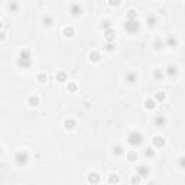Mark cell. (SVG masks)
Returning <instances> with one entry per match:
<instances>
[{
  "label": "cell",
  "instance_id": "6da1fadb",
  "mask_svg": "<svg viewBox=\"0 0 185 185\" xmlns=\"http://www.w3.org/2000/svg\"><path fill=\"white\" fill-rule=\"evenodd\" d=\"M17 65L20 68H23V69H26V68H29L32 65V54L28 48H23L20 51L19 58H17Z\"/></svg>",
  "mask_w": 185,
  "mask_h": 185
},
{
  "label": "cell",
  "instance_id": "7a4b0ae2",
  "mask_svg": "<svg viewBox=\"0 0 185 185\" xmlns=\"http://www.w3.org/2000/svg\"><path fill=\"white\" fill-rule=\"evenodd\" d=\"M127 142H129L132 146H139V145L143 143V136H142V133L133 130V132H130L129 136H127Z\"/></svg>",
  "mask_w": 185,
  "mask_h": 185
},
{
  "label": "cell",
  "instance_id": "3957f363",
  "mask_svg": "<svg viewBox=\"0 0 185 185\" xmlns=\"http://www.w3.org/2000/svg\"><path fill=\"white\" fill-rule=\"evenodd\" d=\"M15 162L17 165H26L29 162V153L25 151H19L15 155Z\"/></svg>",
  "mask_w": 185,
  "mask_h": 185
},
{
  "label": "cell",
  "instance_id": "277c9868",
  "mask_svg": "<svg viewBox=\"0 0 185 185\" xmlns=\"http://www.w3.org/2000/svg\"><path fill=\"white\" fill-rule=\"evenodd\" d=\"M139 28H140V23H139V20H126V23H124V29L127 31V32H130V34H135L139 31Z\"/></svg>",
  "mask_w": 185,
  "mask_h": 185
},
{
  "label": "cell",
  "instance_id": "5b68a950",
  "mask_svg": "<svg viewBox=\"0 0 185 185\" xmlns=\"http://www.w3.org/2000/svg\"><path fill=\"white\" fill-rule=\"evenodd\" d=\"M149 174H151V171H149V168H148L146 165H139V166H137V175H139L140 178H148Z\"/></svg>",
  "mask_w": 185,
  "mask_h": 185
},
{
  "label": "cell",
  "instance_id": "8992f818",
  "mask_svg": "<svg viewBox=\"0 0 185 185\" xmlns=\"http://www.w3.org/2000/svg\"><path fill=\"white\" fill-rule=\"evenodd\" d=\"M87 181H88L90 184H93V185L99 184V182H100V175H99L97 172H90L88 176H87Z\"/></svg>",
  "mask_w": 185,
  "mask_h": 185
},
{
  "label": "cell",
  "instance_id": "52a82bcc",
  "mask_svg": "<svg viewBox=\"0 0 185 185\" xmlns=\"http://www.w3.org/2000/svg\"><path fill=\"white\" fill-rule=\"evenodd\" d=\"M69 12H71L74 16H78V15H81V13H83V6H81V4H78V3H74V4H71Z\"/></svg>",
  "mask_w": 185,
  "mask_h": 185
},
{
  "label": "cell",
  "instance_id": "ba28073f",
  "mask_svg": "<svg viewBox=\"0 0 185 185\" xmlns=\"http://www.w3.org/2000/svg\"><path fill=\"white\" fill-rule=\"evenodd\" d=\"M152 143H153V146H156V148H162V146L165 145V139H164L162 136H155V137L152 139Z\"/></svg>",
  "mask_w": 185,
  "mask_h": 185
},
{
  "label": "cell",
  "instance_id": "9c48e42d",
  "mask_svg": "<svg viewBox=\"0 0 185 185\" xmlns=\"http://www.w3.org/2000/svg\"><path fill=\"white\" fill-rule=\"evenodd\" d=\"M75 126H77V121H75L74 119H65V121H64V127H65L67 130H72V129H75Z\"/></svg>",
  "mask_w": 185,
  "mask_h": 185
},
{
  "label": "cell",
  "instance_id": "30bf717a",
  "mask_svg": "<svg viewBox=\"0 0 185 185\" xmlns=\"http://www.w3.org/2000/svg\"><path fill=\"white\" fill-rule=\"evenodd\" d=\"M104 38L107 39V42H113V41L116 39V32H114L113 29H109V31L104 32Z\"/></svg>",
  "mask_w": 185,
  "mask_h": 185
},
{
  "label": "cell",
  "instance_id": "8fae6325",
  "mask_svg": "<svg viewBox=\"0 0 185 185\" xmlns=\"http://www.w3.org/2000/svg\"><path fill=\"white\" fill-rule=\"evenodd\" d=\"M28 103H29L31 107H38V106L41 104V100H39L38 96H31V97L28 99Z\"/></svg>",
  "mask_w": 185,
  "mask_h": 185
},
{
  "label": "cell",
  "instance_id": "7c38bea8",
  "mask_svg": "<svg viewBox=\"0 0 185 185\" xmlns=\"http://www.w3.org/2000/svg\"><path fill=\"white\" fill-rule=\"evenodd\" d=\"M88 58H90V61H93V62H97V61H100L101 55L99 51H91L90 52V55H88Z\"/></svg>",
  "mask_w": 185,
  "mask_h": 185
},
{
  "label": "cell",
  "instance_id": "4fadbf2b",
  "mask_svg": "<svg viewBox=\"0 0 185 185\" xmlns=\"http://www.w3.org/2000/svg\"><path fill=\"white\" fill-rule=\"evenodd\" d=\"M42 23H44V26H52V23H54V17L51 16V15H44L42 17Z\"/></svg>",
  "mask_w": 185,
  "mask_h": 185
},
{
  "label": "cell",
  "instance_id": "5bb4252c",
  "mask_svg": "<svg viewBox=\"0 0 185 185\" xmlns=\"http://www.w3.org/2000/svg\"><path fill=\"white\" fill-rule=\"evenodd\" d=\"M155 124L156 126H159V127H162V126H165L166 124V119H165V116H156L155 117Z\"/></svg>",
  "mask_w": 185,
  "mask_h": 185
},
{
  "label": "cell",
  "instance_id": "9a60e30c",
  "mask_svg": "<svg viewBox=\"0 0 185 185\" xmlns=\"http://www.w3.org/2000/svg\"><path fill=\"white\" fill-rule=\"evenodd\" d=\"M64 35H65L67 38H72V36L75 35V29H74L72 26H65V28H64Z\"/></svg>",
  "mask_w": 185,
  "mask_h": 185
},
{
  "label": "cell",
  "instance_id": "2e32d148",
  "mask_svg": "<svg viewBox=\"0 0 185 185\" xmlns=\"http://www.w3.org/2000/svg\"><path fill=\"white\" fill-rule=\"evenodd\" d=\"M126 81L130 83V84H135L136 81H137V77H136L135 72H127L126 74Z\"/></svg>",
  "mask_w": 185,
  "mask_h": 185
},
{
  "label": "cell",
  "instance_id": "e0dca14e",
  "mask_svg": "<svg viewBox=\"0 0 185 185\" xmlns=\"http://www.w3.org/2000/svg\"><path fill=\"white\" fill-rule=\"evenodd\" d=\"M166 74H168L169 77H175V75L178 74V68L175 67V65H168V68H166Z\"/></svg>",
  "mask_w": 185,
  "mask_h": 185
},
{
  "label": "cell",
  "instance_id": "ac0fdd59",
  "mask_svg": "<svg viewBox=\"0 0 185 185\" xmlns=\"http://www.w3.org/2000/svg\"><path fill=\"white\" fill-rule=\"evenodd\" d=\"M55 78H56V81H58V83H65V81H67V74H65L64 71H59V72L56 74V77H55Z\"/></svg>",
  "mask_w": 185,
  "mask_h": 185
},
{
  "label": "cell",
  "instance_id": "d6986e66",
  "mask_svg": "<svg viewBox=\"0 0 185 185\" xmlns=\"http://www.w3.org/2000/svg\"><path fill=\"white\" fill-rule=\"evenodd\" d=\"M123 152H124V149H123L121 145H114V146H113V155L120 156V155H123Z\"/></svg>",
  "mask_w": 185,
  "mask_h": 185
},
{
  "label": "cell",
  "instance_id": "ffe728a7",
  "mask_svg": "<svg viewBox=\"0 0 185 185\" xmlns=\"http://www.w3.org/2000/svg\"><path fill=\"white\" fill-rule=\"evenodd\" d=\"M145 109H148V110L155 109V100H153V99H148V100H145Z\"/></svg>",
  "mask_w": 185,
  "mask_h": 185
},
{
  "label": "cell",
  "instance_id": "44dd1931",
  "mask_svg": "<svg viewBox=\"0 0 185 185\" xmlns=\"http://www.w3.org/2000/svg\"><path fill=\"white\" fill-rule=\"evenodd\" d=\"M109 181H110V184H111V185H117L119 184V175L111 174V175L109 176Z\"/></svg>",
  "mask_w": 185,
  "mask_h": 185
},
{
  "label": "cell",
  "instance_id": "7402d4cb",
  "mask_svg": "<svg viewBox=\"0 0 185 185\" xmlns=\"http://www.w3.org/2000/svg\"><path fill=\"white\" fill-rule=\"evenodd\" d=\"M7 6H9V10H10V12H16L17 9H19V3H16V1H10Z\"/></svg>",
  "mask_w": 185,
  "mask_h": 185
},
{
  "label": "cell",
  "instance_id": "603a6c76",
  "mask_svg": "<svg viewBox=\"0 0 185 185\" xmlns=\"http://www.w3.org/2000/svg\"><path fill=\"white\" fill-rule=\"evenodd\" d=\"M168 45L169 46H176V44H178V41H176V38H174V36H168Z\"/></svg>",
  "mask_w": 185,
  "mask_h": 185
},
{
  "label": "cell",
  "instance_id": "cb8c5ba5",
  "mask_svg": "<svg viewBox=\"0 0 185 185\" xmlns=\"http://www.w3.org/2000/svg\"><path fill=\"white\" fill-rule=\"evenodd\" d=\"M146 22H148V25H149V26H153V25H156V17H155V15H151V16H148Z\"/></svg>",
  "mask_w": 185,
  "mask_h": 185
},
{
  "label": "cell",
  "instance_id": "d4e9b609",
  "mask_svg": "<svg viewBox=\"0 0 185 185\" xmlns=\"http://www.w3.org/2000/svg\"><path fill=\"white\" fill-rule=\"evenodd\" d=\"M77 88H78V85L75 84V83H69L67 87V90L69 91V93H75L77 91Z\"/></svg>",
  "mask_w": 185,
  "mask_h": 185
},
{
  "label": "cell",
  "instance_id": "484cf974",
  "mask_svg": "<svg viewBox=\"0 0 185 185\" xmlns=\"http://www.w3.org/2000/svg\"><path fill=\"white\" fill-rule=\"evenodd\" d=\"M127 159H129V161H132V162H135L136 159H137V153H136L135 151L129 152V153H127Z\"/></svg>",
  "mask_w": 185,
  "mask_h": 185
},
{
  "label": "cell",
  "instance_id": "4316f807",
  "mask_svg": "<svg viewBox=\"0 0 185 185\" xmlns=\"http://www.w3.org/2000/svg\"><path fill=\"white\" fill-rule=\"evenodd\" d=\"M145 156L153 158V156H155V151H153L152 148H145Z\"/></svg>",
  "mask_w": 185,
  "mask_h": 185
},
{
  "label": "cell",
  "instance_id": "83f0119b",
  "mask_svg": "<svg viewBox=\"0 0 185 185\" xmlns=\"http://www.w3.org/2000/svg\"><path fill=\"white\" fill-rule=\"evenodd\" d=\"M140 182H142V178H140V176H139L137 174L132 176V184H133V185H139Z\"/></svg>",
  "mask_w": 185,
  "mask_h": 185
},
{
  "label": "cell",
  "instance_id": "f1b7e54d",
  "mask_svg": "<svg viewBox=\"0 0 185 185\" xmlns=\"http://www.w3.org/2000/svg\"><path fill=\"white\" fill-rule=\"evenodd\" d=\"M135 19H136V10L130 9V10L127 12V20H135Z\"/></svg>",
  "mask_w": 185,
  "mask_h": 185
},
{
  "label": "cell",
  "instance_id": "f546056e",
  "mask_svg": "<svg viewBox=\"0 0 185 185\" xmlns=\"http://www.w3.org/2000/svg\"><path fill=\"white\" fill-rule=\"evenodd\" d=\"M101 28H103V29H106V31H109V29L111 28V22H110V20H103Z\"/></svg>",
  "mask_w": 185,
  "mask_h": 185
},
{
  "label": "cell",
  "instance_id": "4dcf8cb0",
  "mask_svg": "<svg viewBox=\"0 0 185 185\" xmlns=\"http://www.w3.org/2000/svg\"><path fill=\"white\" fill-rule=\"evenodd\" d=\"M156 100H158V101H164V100H165V93L158 91V93H156Z\"/></svg>",
  "mask_w": 185,
  "mask_h": 185
},
{
  "label": "cell",
  "instance_id": "1f68e13d",
  "mask_svg": "<svg viewBox=\"0 0 185 185\" xmlns=\"http://www.w3.org/2000/svg\"><path fill=\"white\" fill-rule=\"evenodd\" d=\"M38 81H41V83H46V81H48L46 74H39V75H38Z\"/></svg>",
  "mask_w": 185,
  "mask_h": 185
},
{
  "label": "cell",
  "instance_id": "d6a6232c",
  "mask_svg": "<svg viewBox=\"0 0 185 185\" xmlns=\"http://www.w3.org/2000/svg\"><path fill=\"white\" fill-rule=\"evenodd\" d=\"M153 45H155V49H161V48H162V46H164V44H162V42H161V41H159V39H158V41H155V44H153Z\"/></svg>",
  "mask_w": 185,
  "mask_h": 185
},
{
  "label": "cell",
  "instance_id": "836d02e7",
  "mask_svg": "<svg viewBox=\"0 0 185 185\" xmlns=\"http://www.w3.org/2000/svg\"><path fill=\"white\" fill-rule=\"evenodd\" d=\"M113 49H114V45H113V42H107V45H106V51L111 52Z\"/></svg>",
  "mask_w": 185,
  "mask_h": 185
},
{
  "label": "cell",
  "instance_id": "e575fe53",
  "mask_svg": "<svg viewBox=\"0 0 185 185\" xmlns=\"http://www.w3.org/2000/svg\"><path fill=\"white\" fill-rule=\"evenodd\" d=\"M161 77H162V72H161V71H156V72H155V78H158V80H159Z\"/></svg>",
  "mask_w": 185,
  "mask_h": 185
},
{
  "label": "cell",
  "instance_id": "d590c367",
  "mask_svg": "<svg viewBox=\"0 0 185 185\" xmlns=\"http://www.w3.org/2000/svg\"><path fill=\"white\" fill-rule=\"evenodd\" d=\"M6 39V34L4 32H0V41H4Z\"/></svg>",
  "mask_w": 185,
  "mask_h": 185
},
{
  "label": "cell",
  "instance_id": "8d00e7d4",
  "mask_svg": "<svg viewBox=\"0 0 185 185\" xmlns=\"http://www.w3.org/2000/svg\"><path fill=\"white\" fill-rule=\"evenodd\" d=\"M110 4H111V6H119L120 1H110Z\"/></svg>",
  "mask_w": 185,
  "mask_h": 185
},
{
  "label": "cell",
  "instance_id": "74e56055",
  "mask_svg": "<svg viewBox=\"0 0 185 185\" xmlns=\"http://www.w3.org/2000/svg\"><path fill=\"white\" fill-rule=\"evenodd\" d=\"M1 26H3V23H1V20H0V29H1Z\"/></svg>",
  "mask_w": 185,
  "mask_h": 185
},
{
  "label": "cell",
  "instance_id": "f35d334b",
  "mask_svg": "<svg viewBox=\"0 0 185 185\" xmlns=\"http://www.w3.org/2000/svg\"><path fill=\"white\" fill-rule=\"evenodd\" d=\"M0 155H1V146H0Z\"/></svg>",
  "mask_w": 185,
  "mask_h": 185
}]
</instances>
